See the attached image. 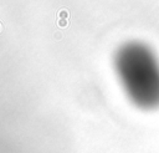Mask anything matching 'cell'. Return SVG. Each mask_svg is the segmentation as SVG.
<instances>
[{
    "label": "cell",
    "instance_id": "1",
    "mask_svg": "<svg viewBox=\"0 0 159 153\" xmlns=\"http://www.w3.org/2000/svg\"><path fill=\"white\" fill-rule=\"evenodd\" d=\"M123 73L134 97L143 103L159 98V76L142 56H129L123 61Z\"/></svg>",
    "mask_w": 159,
    "mask_h": 153
},
{
    "label": "cell",
    "instance_id": "2",
    "mask_svg": "<svg viewBox=\"0 0 159 153\" xmlns=\"http://www.w3.org/2000/svg\"><path fill=\"white\" fill-rule=\"evenodd\" d=\"M69 11H67L66 9H61L59 11V19H67L69 18Z\"/></svg>",
    "mask_w": 159,
    "mask_h": 153
},
{
    "label": "cell",
    "instance_id": "3",
    "mask_svg": "<svg viewBox=\"0 0 159 153\" xmlns=\"http://www.w3.org/2000/svg\"><path fill=\"white\" fill-rule=\"evenodd\" d=\"M57 24H59L60 28H66V26H67V20H66V19H59Z\"/></svg>",
    "mask_w": 159,
    "mask_h": 153
}]
</instances>
